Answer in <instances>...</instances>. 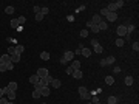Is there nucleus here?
Instances as JSON below:
<instances>
[{
	"mask_svg": "<svg viewBox=\"0 0 139 104\" xmlns=\"http://www.w3.org/2000/svg\"><path fill=\"white\" fill-rule=\"evenodd\" d=\"M79 95H80V99H87V101L91 98V95L88 93V90L85 87H79Z\"/></svg>",
	"mask_w": 139,
	"mask_h": 104,
	"instance_id": "f257e3e1",
	"label": "nucleus"
},
{
	"mask_svg": "<svg viewBox=\"0 0 139 104\" xmlns=\"http://www.w3.org/2000/svg\"><path fill=\"white\" fill-rule=\"evenodd\" d=\"M116 33H118L119 37L124 39V37H125V34H127V27H125V25H119V27L116 28Z\"/></svg>",
	"mask_w": 139,
	"mask_h": 104,
	"instance_id": "f03ea898",
	"label": "nucleus"
},
{
	"mask_svg": "<svg viewBox=\"0 0 139 104\" xmlns=\"http://www.w3.org/2000/svg\"><path fill=\"white\" fill-rule=\"evenodd\" d=\"M105 19H107V20H105L107 23L108 22H116L118 20V12H108V14L105 16Z\"/></svg>",
	"mask_w": 139,
	"mask_h": 104,
	"instance_id": "7ed1b4c3",
	"label": "nucleus"
},
{
	"mask_svg": "<svg viewBox=\"0 0 139 104\" xmlns=\"http://www.w3.org/2000/svg\"><path fill=\"white\" fill-rule=\"evenodd\" d=\"M62 58H64L67 62H70V61H74V51H70V50H68V51H65Z\"/></svg>",
	"mask_w": 139,
	"mask_h": 104,
	"instance_id": "20e7f679",
	"label": "nucleus"
},
{
	"mask_svg": "<svg viewBox=\"0 0 139 104\" xmlns=\"http://www.w3.org/2000/svg\"><path fill=\"white\" fill-rule=\"evenodd\" d=\"M36 75H37L39 78H46L49 73H48V70H46L45 67H40V69H37V73H36Z\"/></svg>",
	"mask_w": 139,
	"mask_h": 104,
	"instance_id": "39448f33",
	"label": "nucleus"
},
{
	"mask_svg": "<svg viewBox=\"0 0 139 104\" xmlns=\"http://www.w3.org/2000/svg\"><path fill=\"white\" fill-rule=\"evenodd\" d=\"M102 20H104V17H101V16H99V14H94V16H93V19H91V23L93 25H99V23H101V22Z\"/></svg>",
	"mask_w": 139,
	"mask_h": 104,
	"instance_id": "423d86ee",
	"label": "nucleus"
},
{
	"mask_svg": "<svg viewBox=\"0 0 139 104\" xmlns=\"http://www.w3.org/2000/svg\"><path fill=\"white\" fill-rule=\"evenodd\" d=\"M9 56H11V62L12 64H17V62H20V54L19 53H12V54H9Z\"/></svg>",
	"mask_w": 139,
	"mask_h": 104,
	"instance_id": "0eeeda50",
	"label": "nucleus"
},
{
	"mask_svg": "<svg viewBox=\"0 0 139 104\" xmlns=\"http://www.w3.org/2000/svg\"><path fill=\"white\" fill-rule=\"evenodd\" d=\"M71 76L74 78V79H80L82 76H84V73H82L80 70H73V73H71Z\"/></svg>",
	"mask_w": 139,
	"mask_h": 104,
	"instance_id": "6e6552de",
	"label": "nucleus"
},
{
	"mask_svg": "<svg viewBox=\"0 0 139 104\" xmlns=\"http://www.w3.org/2000/svg\"><path fill=\"white\" fill-rule=\"evenodd\" d=\"M39 79H40V78H39L37 75H32V76H29V82H31L32 86H36V84L39 82Z\"/></svg>",
	"mask_w": 139,
	"mask_h": 104,
	"instance_id": "1a4fd4ad",
	"label": "nucleus"
},
{
	"mask_svg": "<svg viewBox=\"0 0 139 104\" xmlns=\"http://www.w3.org/2000/svg\"><path fill=\"white\" fill-rule=\"evenodd\" d=\"M80 54H82V56H85V58H90V56H91V50H90V48H85V47H84V48H82V53H80Z\"/></svg>",
	"mask_w": 139,
	"mask_h": 104,
	"instance_id": "9d476101",
	"label": "nucleus"
},
{
	"mask_svg": "<svg viewBox=\"0 0 139 104\" xmlns=\"http://www.w3.org/2000/svg\"><path fill=\"white\" fill-rule=\"evenodd\" d=\"M6 98H8V101H14V99H16V92L9 90V92L6 93Z\"/></svg>",
	"mask_w": 139,
	"mask_h": 104,
	"instance_id": "9b49d317",
	"label": "nucleus"
},
{
	"mask_svg": "<svg viewBox=\"0 0 139 104\" xmlns=\"http://www.w3.org/2000/svg\"><path fill=\"white\" fill-rule=\"evenodd\" d=\"M2 64H8V62H11V56L9 54H2Z\"/></svg>",
	"mask_w": 139,
	"mask_h": 104,
	"instance_id": "f8f14e48",
	"label": "nucleus"
},
{
	"mask_svg": "<svg viewBox=\"0 0 139 104\" xmlns=\"http://www.w3.org/2000/svg\"><path fill=\"white\" fill-rule=\"evenodd\" d=\"M60 79H54V78H53V79H51V86L53 87H54V89H59V87H60Z\"/></svg>",
	"mask_w": 139,
	"mask_h": 104,
	"instance_id": "ddd939ff",
	"label": "nucleus"
},
{
	"mask_svg": "<svg viewBox=\"0 0 139 104\" xmlns=\"http://www.w3.org/2000/svg\"><path fill=\"white\" fill-rule=\"evenodd\" d=\"M71 69L73 70H80V61H73Z\"/></svg>",
	"mask_w": 139,
	"mask_h": 104,
	"instance_id": "4468645a",
	"label": "nucleus"
},
{
	"mask_svg": "<svg viewBox=\"0 0 139 104\" xmlns=\"http://www.w3.org/2000/svg\"><path fill=\"white\" fill-rule=\"evenodd\" d=\"M9 25H11L12 30H17V28H19V20H17V19H12V20L9 22Z\"/></svg>",
	"mask_w": 139,
	"mask_h": 104,
	"instance_id": "2eb2a0df",
	"label": "nucleus"
},
{
	"mask_svg": "<svg viewBox=\"0 0 139 104\" xmlns=\"http://www.w3.org/2000/svg\"><path fill=\"white\" fill-rule=\"evenodd\" d=\"M97 27H99V31H104V30H107V28H108V23H107L105 20H102L101 23L97 25Z\"/></svg>",
	"mask_w": 139,
	"mask_h": 104,
	"instance_id": "dca6fc26",
	"label": "nucleus"
},
{
	"mask_svg": "<svg viewBox=\"0 0 139 104\" xmlns=\"http://www.w3.org/2000/svg\"><path fill=\"white\" fill-rule=\"evenodd\" d=\"M40 59L42 61H49V53H48V51H42V53H40Z\"/></svg>",
	"mask_w": 139,
	"mask_h": 104,
	"instance_id": "f3484780",
	"label": "nucleus"
},
{
	"mask_svg": "<svg viewBox=\"0 0 139 104\" xmlns=\"http://www.w3.org/2000/svg\"><path fill=\"white\" fill-rule=\"evenodd\" d=\"M49 93H51V92H49V87H43V89L40 90V95L42 96H49Z\"/></svg>",
	"mask_w": 139,
	"mask_h": 104,
	"instance_id": "a211bd4d",
	"label": "nucleus"
},
{
	"mask_svg": "<svg viewBox=\"0 0 139 104\" xmlns=\"http://www.w3.org/2000/svg\"><path fill=\"white\" fill-rule=\"evenodd\" d=\"M105 84H108V86H113V84H114V78H113V76H105Z\"/></svg>",
	"mask_w": 139,
	"mask_h": 104,
	"instance_id": "6ab92c4d",
	"label": "nucleus"
},
{
	"mask_svg": "<svg viewBox=\"0 0 139 104\" xmlns=\"http://www.w3.org/2000/svg\"><path fill=\"white\" fill-rule=\"evenodd\" d=\"M134 30H136V27H134L133 23H128V25H127V34H131Z\"/></svg>",
	"mask_w": 139,
	"mask_h": 104,
	"instance_id": "aec40b11",
	"label": "nucleus"
},
{
	"mask_svg": "<svg viewBox=\"0 0 139 104\" xmlns=\"http://www.w3.org/2000/svg\"><path fill=\"white\" fill-rule=\"evenodd\" d=\"M14 51L19 53V54H22L23 51H25V47H23V45H17V47H14Z\"/></svg>",
	"mask_w": 139,
	"mask_h": 104,
	"instance_id": "412c9836",
	"label": "nucleus"
},
{
	"mask_svg": "<svg viewBox=\"0 0 139 104\" xmlns=\"http://www.w3.org/2000/svg\"><path fill=\"white\" fill-rule=\"evenodd\" d=\"M17 87H19L17 82H9V84H8V89L12 90V92H16V90H17Z\"/></svg>",
	"mask_w": 139,
	"mask_h": 104,
	"instance_id": "4be33fe9",
	"label": "nucleus"
},
{
	"mask_svg": "<svg viewBox=\"0 0 139 104\" xmlns=\"http://www.w3.org/2000/svg\"><path fill=\"white\" fill-rule=\"evenodd\" d=\"M105 61H107V65H111V64L116 62V58H114V56H108Z\"/></svg>",
	"mask_w": 139,
	"mask_h": 104,
	"instance_id": "5701e85b",
	"label": "nucleus"
},
{
	"mask_svg": "<svg viewBox=\"0 0 139 104\" xmlns=\"http://www.w3.org/2000/svg\"><path fill=\"white\" fill-rule=\"evenodd\" d=\"M107 103L108 104H118V98H116V96H108Z\"/></svg>",
	"mask_w": 139,
	"mask_h": 104,
	"instance_id": "b1692460",
	"label": "nucleus"
},
{
	"mask_svg": "<svg viewBox=\"0 0 139 104\" xmlns=\"http://www.w3.org/2000/svg\"><path fill=\"white\" fill-rule=\"evenodd\" d=\"M133 76H127L125 78V86H131V84H133Z\"/></svg>",
	"mask_w": 139,
	"mask_h": 104,
	"instance_id": "393cba45",
	"label": "nucleus"
},
{
	"mask_svg": "<svg viewBox=\"0 0 139 104\" xmlns=\"http://www.w3.org/2000/svg\"><path fill=\"white\" fill-rule=\"evenodd\" d=\"M114 44H116V47H124V44H125V42H124V39H122V37H119L118 40L114 42Z\"/></svg>",
	"mask_w": 139,
	"mask_h": 104,
	"instance_id": "a878e982",
	"label": "nucleus"
},
{
	"mask_svg": "<svg viewBox=\"0 0 139 104\" xmlns=\"http://www.w3.org/2000/svg\"><path fill=\"white\" fill-rule=\"evenodd\" d=\"M102 51H104V48H102V45H96V47H94V53L101 54Z\"/></svg>",
	"mask_w": 139,
	"mask_h": 104,
	"instance_id": "bb28decb",
	"label": "nucleus"
},
{
	"mask_svg": "<svg viewBox=\"0 0 139 104\" xmlns=\"http://www.w3.org/2000/svg\"><path fill=\"white\" fill-rule=\"evenodd\" d=\"M5 12H6V14H12V12H14V6H6Z\"/></svg>",
	"mask_w": 139,
	"mask_h": 104,
	"instance_id": "cd10ccee",
	"label": "nucleus"
},
{
	"mask_svg": "<svg viewBox=\"0 0 139 104\" xmlns=\"http://www.w3.org/2000/svg\"><path fill=\"white\" fill-rule=\"evenodd\" d=\"M107 14H108V9H107V8H102L101 12H99V16H101V17H105Z\"/></svg>",
	"mask_w": 139,
	"mask_h": 104,
	"instance_id": "c85d7f7f",
	"label": "nucleus"
},
{
	"mask_svg": "<svg viewBox=\"0 0 139 104\" xmlns=\"http://www.w3.org/2000/svg\"><path fill=\"white\" fill-rule=\"evenodd\" d=\"M17 20H19V25H20V27H22V25H23V23H25V22H26V17H25V16H20V17H19Z\"/></svg>",
	"mask_w": 139,
	"mask_h": 104,
	"instance_id": "c756f323",
	"label": "nucleus"
},
{
	"mask_svg": "<svg viewBox=\"0 0 139 104\" xmlns=\"http://www.w3.org/2000/svg\"><path fill=\"white\" fill-rule=\"evenodd\" d=\"M114 5H116V8H122V6H124V0H118V2H114Z\"/></svg>",
	"mask_w": 139,
	"mask_h": 104,
	"instance_id": "7c9ffc66",
	"label": "nucleus"
},
{
	"mask_svg": "<svg viewBox=\"0 0 139 104\" xmlns=\"http://www.w3.org/2000/svg\"><path fill=\"white\" fill-rule=\"evenodd\" d=\"M40 92H39V90H34V92H32V98H36V99H39V98H40Z\"/></svg>",
	"mask_w": 139,
	"mask_h": 104,
	"instance_id": "2f4dec72",
	"label": "nucleus"
},
{
	"mask_svg": "<svg viewBox=\"0 0 139 104\" xmlns=\"http://www.w3.org/2000/svg\"><path fill=\"white\" fill-rule=\"evenodd\" d=\"M90 99H91V103H93V104H97V103H101V101H99V98H97V95H94V96H91V98H90Z\"/></svg>",
	"mask_w": 139,
	"mask_h": 104,
	"instance_id": "473e14b6",
	"label": "nucleus"
},
{
	"mask_svg": "<svg viewBox=\"0 0 139 104\" xmlns=\"http://www.w3.org/2000/svg\"><path fill=\"white\" fill-rule=\"evenodd\" d=\"M43 17H45V16L42 14V12H39V14H36V22H40V20H42V19H43Z\"/></svg>",
	"mask_w": 139,
	"mask_h": 104,
	"instance_id": "72a5a7b5",
	"label": "nucleus"
},
{
	"mask_svg": "<svg viewBox=\"0 0 139 104\" xmlns=\"http://www.w3.org/2000/svg\"><path fill=\"white\" fill-rule=\"evenodd\" d=\"M91 31H93V33H99V27H97V25H91Z\"/></svg>",
	"mask_w": 139,
	"mask_h": 104,
	"instance_id": "f704fd0d",
	"label": "nucleus"
},
{
	"mask_svg": "<svg viewBox=\"0 0 139 104\" xmlns=\"http://www.w3.org/2000/svg\"><path fill=\"white\" fill-rule=\"evenodd\" d=\"M87 36H88V30L85 28V30H82V31H80V37H87Z\"/></svg>",
	"mask_w": 139,
	"mask_h": 104,
	"instance_id": "c9c22d12",
	"label": "nucleus"
},
{
	"mask_svg": "<svg viewBox=\"0 0 139 104\" xmlns=\"http://www.w3.org/2000/svg\"><path fill=\"white\" fill-rule=\"evenodd\" d=\"M131 47H133L134 51H139V42H133V45H131Z\"/></svg>",
	"mask_w": 139,
	"mask_h": 104,
	"instance_id": "e433bc0d",
	"label": "nucleus"
},
{
	"mask_svg": "<svg viewBox=\"0 0 139 104\" xmlns=\"http://www.w3.org/2000/svg\"><path fill=\"white\" fill-rule=\"evenodd\" d=\"M40 12H42L43 16H46V14L49 12V8H40Z\"/></svg>",
	"mask_w": 139,
	"mask_h": 104,
	"instance_id": "4c0bfd02",
	"label": "nucleus"
},
{
	"mask_svg": "<svg viewBox=\"0 0 139 104\" xmlns=\"http://www.w3.org/2000/svg\"><path fill=\"white\" fill-rule=\"evenodd\" d=\"M5 65H6V70H12V69H14V64H12V62H8V64H5Z\"/></svg>",
	"mask_w": 139,
	"mask_h": 104,
	"instance_id": "58836bf2",
	"label": "nucleus"
},
{
	"mask_svg": "<svg viewBox=\"0 0 139 104\" xmlns=\"http://www.w3.org/2000/svg\"><path fill=\"white\" fill-rule=\"evenodd\" d=\"M90 44L93 45V47H96V45H99V40H97V39H91V42H90Z\"/></svg>",
	"mask_w": 139,
	"mask_h": 104,
	"instance_id": "ea45409f",
	"label": "nucleus"
},
{
	"mask_svg": "<svg viewBox=\"0 0 139 104\" xmlns=\"http://www.w3.org/2000/svg\"><path fill=\"white\" fill-rule=\"evenodd\" d=\"M3 71H6V65L5 64H0V73H3Z\"/></svg>",
	"mask_w": 139,
	"mask_h": 104,
	"instance_id": "a19ab883",
	"label": "nucleus"
},
{
	"mask_svg": "<svg viewBox=\"0 0 139 104\" xmlns=\"http://www.w3.org/2000/svg\"><path fill=\"white\" fill-rule=\"evenodd\" d=\"M32 9H34V12H36V14H39V12H40V6H37V5H36Z\"/></svg>",
	"mask_w": 139,
	"mask_h": 104,
	"instance_id": "79ce46f5",
	"label": "nucleus"
},
{
	"mask_svg": "<svg viewBox=\"0 0 139 104\" xmlns=\"http://www.w3.org/2000/svg\"><path fill=\"white\" fill-rule=\"evenodd\" d=\"M12 53H14V47H9L8 48V54H12Z\"/></svg>",
	"mask_w": 139,
	"mask_h": 104,
	"instance_id": "37998d69",
	"label": "nucleus"
},
{
	"mask_svg": "<svg viewBox=\"0 0 139 104\" xmlns=\"http://www.w3.org/2000/svg\"><path fill=\"white\" fill-rule=\"evenodd\" d=\"M101 67H107V61H105V59L101 61Z\"/></svg>",
	"mask_w": 139,
	"mask_h": 104,
	"instance_id": "c03bdc74",
	"label": "nucleus"
},
{
	"mask_svg": "<svg viewBox=\"0 0 139 104\" xmlns=\"http://www.w3.org/2000/svg\"><path fill=\"white\" fill-rule=\"evenodd\" d=\"M65 71H67V75H71V73H73V69H71V67H68Z\"/></svg>",
	"mask_w": 139,
	"mask_h": 104,
	"instance_id": "a18cd8bd",
	"label": "nucleus"
},
{
	"mask_svg": "<svg viewBox=\"0 0 139 104\" xmlns=\"http://www.w3.org/2000/svg\"><path fill=\"white\" fill-rule=\"evenodd\" d=\"M60 64H62V65H65V64H67V61H65L64 58H60Z\"/></svg>",
	"mask_w": 139,
	"mask_h": 104,
	"instance_id": "49530a36",
	"label": "nucleus"
},
{
	"mask_svg": "<svg viewBox=\"0 0 139 104\" xmlns=\"http://www.w3.org/2000/svg\"><path fill=\"white\" fill-rule=\"evenodd\" d=\"M3 95H5V93H3V89H0V98H3Z\"/></svg>",
	"mask_w": 139,
	"mask_h": 104,
	"instance_id": "de8ad7c7",
	"label": "nucleus"
},
{
	"mask_svg": "<svg viewBox=\"0 0 139 104\" xmlns=\"http://www.w3.org/2000/svg\"><path fill=\"white\" fill-rule=\"evenodd\" d=\"M8 104H14V101H8Z\"/></svg>",
	"mask_w": 139,
	"mask_h": 104,
	"instance_id": "09e8293b",
	"label": "nucleus"
},
{
	"mask_svg": "<svg viewBox=\"0 0 139 104\" xmlns=\"http://www.w3.org/2000/svg\"><path fill=\"white\" fill-rule=\"evenodd\" d=\"M0 64H2V58H0Z\"/></svg>",
	"mask_w": 139,
	"mask_h": 104,
	"instance_id": "8fccbe9b",
	"label": "nucleus"
},
{
	"mask_svg": "<svg viewBox=\"0 0 139 104\" xmlns=\"http://www.w3.org/2000/svg\"><path fill=\"white\" fill-rule=\"evenodd\" d=\"M87 104H93V103H87Z\"/></svg>",
	"mask_w": 139,
	"mask_h": 104,
	"instance_id": "3c124183",
	"label": "nucleus"
},
{
	"mask_svg": "<svg viewBox=\"0 0 139 104\" xmlns=\"http://www.w3.org/2000/svg\"><path fill=\"white\" fill-rule=\"evenodd\" d=\"M42 104H46V103H42Z\"/></svg>",
	"mask_w": 139,
	"mask_h": 104,
	"instance_id": "603ef678",
	"label": "nucleus"
},
{
	"mask_svg": "<svg viewBox=\"0 0 139 104\" xmlns=\"http://www.w3.org/2000/svg\"><path fill=\"white\" fill-rule=\"evenodd\" d=\"M97 104H101V103H97Z\"/></svg>",
	"mask_w": 139,
	"mask_h": 104,
	"instance_id": "864d4df0",
	"label": "nucleus"
}]
</instances>
